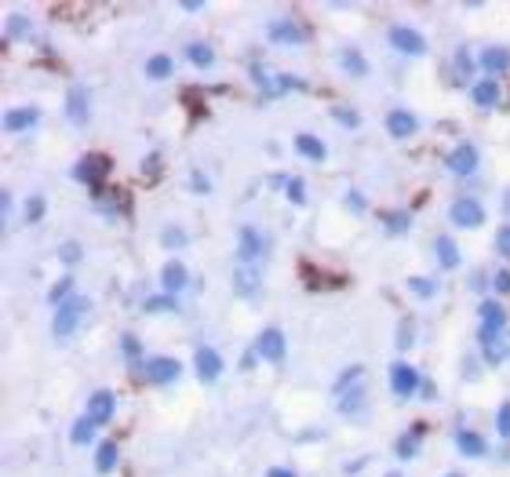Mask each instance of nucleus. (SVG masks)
Segmentation results:
<instances>
[{"instance_id": "bb28decb", "label": "nucleus", "mask_w": 510, "mask_h": 477, "mask_svg": "<svg viewBox=\"0 0 510 477\" xmlns=\"http://www.w3.org/2000/svg\"><path fill=\"white\" fill-rule=\"evenodd\" d=\"M339 62H342V69H346L350 76H364V73H368V62H364V58H361V51H353V47H350V51H342V55H339Z\"/></svg>"}, {"instance_id": "2eb2a0df", "label": "nucleus", "mask_w": 510, "mask_h": 477, "mask_svg": "<svg viewBox=\"0 0 510 477\" xmlns=\"http://www.w3.org/2000/svg\"><path fill=\"white\" fill-rule=\"evenodd\" d=\"M259 284H262V277H259L255 266H237L233 269V288H237L240 299H255L259 295Z\"/></svg>"}, {"instance_id": "9b49d317", "label": "nucleus", "mask_w": 510, "mask_h": 477, "mask_svg": "<svg viewBox=\"0 0 510 477\" xmlns=\"http://www.w3.org/2000/svg\"><path fill=\"white\" fill-rule=\"evenodd\" d=\"M270 40H277V44H306L313 33H310V25H302V22H291V18H284V22H270Z\"/></svg>"}, {"instance_id": "6ab92c4d", "label": "nucleus", "mask_w": 510, "mask_h": 477, "mask_svg": "<svg viewBox=\"0 0 510 477\" xmlns=\"http://www.w3.org/2000/svg\"><path fill=\"white\" fill-rule=\"evenodd\" d=\"M477 62H481V69H484L488 76H495V73L510 69V47H484V55H481Z\"/></svg>"}, {"instance_id": "4c0bfd02", "label": "nucleus", "mask_w": 510, "mask_h": 477, "mask_svg": "<svg viewBox=\"0 0 510 477\" xmlns=\"http://www.w3.org/2000/svg\"><path fill=\"white\" fill-rule=\"evenodd\" d=\"M284 189H288V200H291V204H302V200H306L302 178H288V186H284Z\"/></svg>"}, {"instance_id": "b1692460", "label": "nucleus", "mask_w": 510, "mask_h": 477, "mask_svg": "<svg viewBox=\"0 0 510 477\" xmlns=\"http://www.w3.org/2000/svg\"><path fill=\"white\" fill-rule=\"evenodd\" d=\"M361 408H364V386H353V390L339 393V411L342 415H361Z\"/></svg>"}, {"instance_id": "603ef678", "label": "nucleus", "mask_w": 510, "mask_h": 477, "mask_svg": "<svg viewBox=\"0 0 510 477\" xmlns=\"http://www.w3.org/2000/svg\"><path fill=\"white\" fill-rule=\"evenodd\" d=\"M266 477H295V473H291V470H284V466H277V470H270Z\"/></svg>"}, {"instance_id": "f704fd0d", "label": "nucleus", "mask_w": 510, "mask_h": 477, "mask_svg": "<svg viewBox=\"0 0 510 477\" xmlns=\"http://www.w3.org/2000/svg\"><path fill=\"white\" fill-rule=\"evenodd\" d=\"M47 299H51L55 306H62L66 299H73V280H69V277H62V280H55V288L47 291Z\"/></svg>"}, {"instance_id": "0eeeda50", "label": "nucleus", "mask_w": 510, "mask_h": 477, "mask_svg": "<svg viewBox=\"0 0 510 477\" xmlns=\"http://www.w3.org/2000/svg\"><path fill=\"white\" fill-rule=\"evenodd\" d=\"M503 324H506V310H503L495 299H484V302H481V331H477L481 342L503 335Z\"/></svg>"}, {"instance_id": "2f4dec72", "label": "nucleus", "mask_w": 510, "mask_h": 477, "mask_svg": "<svg viewBox=\"0 0 510 477\" xmlns=\"http://www.w3.org/2000/svg\"><path fill=\"white\" fill-rule=\"evenodd\" d=\"M408 288H412L415 299H434L437 295V280H430V277H408Z\"/></svg>"}, {"instance_id": "a18cd8bd", "label": "nucleus", "mask_w": 510, "mask_h": 477, "mask_svg": "<svg viewBox=\"0 0 510 477\" xmlns=\"http://www.w3.org/2000/svg\"><path fill=\"white\" fill-rule=\"evenodd\" d=\"M335 120H339V124H346V127H357V124H361V117H357L353 109H342V106L335 109Z\"/></svg>"}, {"instance_id": "de8ad7c7", "label": "nucleus", "mask_w": 510, "mask_h": 477, "mask_svg": "<svg viewBox=\"0 0 510 477\" xmlns=\"http://www.w3.org/2000/svg\"><path fill=\"white\" fill-rule=\"evenodd\" d=\"M470 66H474V62H470V58H466V51H459V55H455V73H459V76H463V80H466V76H470Z\"/></svg>"}, {"instance_id": "a878e982", "label": "nucleus", "mask_w": 510, "mask_h": 477, "mask_svg": "<svg viewBox=\"0 0 510 477\" xmlns=\"http://www.w3.org/2000/svg\"><path fill=\"white\" fill-rule=\"evenodd\" d=\"M113 466H117V444L113 441H102L98 444V455H95V470L98 473H109Z\"/></svg>"}, {"instance_id": "13d9d810", "label": "nucleus", "mask_w": 510, "mask_h": 477, "mask_svg": "<svg viewBox=\"0 0 510 477\" xmlns=\"http://www.w3.org/2000/svg\"><path fill=\"white\" fill-rule=\"evenodd\" d=\"M444 477H459V473H444Z\"/></svg>"}, {"instance_id": "f3484780", "label": "nucleus", "mask_w": 510, "mask_h": 477, "mask_svg": "<svg viewBox=\"0 0 510 477\" xmlns=\"http://www.w3.org/2000/svg\"><path fill=\"white\" fill-rule=\"evenodd\" d=\"M415 127H419V120H415L412 113H404V109L386 113V131H390L393 138H408V135H415Z\"/></svg>"}, {"instance_id": "f03ea898", "label": "nucleus", "mask_w": 510, "mask_h": 477, "mask_svg": "<svg viewBox=\"0 0 510 477\" xmlns=\"http://www.w3.org/2000/svg\"><path fill=\"white\" fill-rule=\"evenodd\" d=\"M84 310H87V299L84 295H73V299H66L58 310H55V320H51V331L58 335V339H66V335H73V328L80 324V317H84Z\"/></svg>"}, {"instance_id": "4be33fe9", "label": "nucleus", "mask_w": 510, "mask_h": 477, "mask_svg": "<svg viewBox=\"0 0 510 477\" xmlns=\"http://www.w3.org/2000/svg\"><path fill=\"white\" fill-rule=\"evenodd\" d=\"M481 346H484V360L488 364H503L510 357V335L506 331L495 335V339H488V342H481Z\"/></svg>"}, {"instance_id": "09e8293b", "label": "nucleus", "mask_w": 510, "mask_h": 477, "mask_svg": "<svg viewBox=\"0 0 510 477\" xmlns=\"http://www.w3.org/2000/svg\"><path fill=\"white\" fill-rule=\"evenodd\" d=\"M492 284H495V291H503V295H506V291H510V269H499V273L492 277Z\"/></svg>"}, {"instance_id": "393cba45", "label": "nucleus", "mask_w": 510, "mask_h": 477, "mask_svg": "<svg viewBox=\"0 0 510 477\" xmlns=\"http://www.w3.org/2000/svg\"><path fill=\"white\" fill-rule=\"evenodd\" d=\"M295 149L310 160H324V142L317 135H295Z\"/></svg>"}, {"instance_id": "39448f33", "label": "nucleus", "mask_w": 510, "mask_h": 477, "mask_svg": "<svg viewBox=\"0 0 510 477\" xmlns=\"http://www.w3.org/2000/svg\"><path fill=\"white\" fill-rule=\"evenodd\" d=\"M477 160H481V153H477V146L474 142H459L448 157H444V167L452 171V175H474L477 171Z\"/></svg>"}, {"instance_id": "3c124183", "label": "nucleus", "mask_w": 510, "mask_h": 477, "mask_svg": "<svg viewBox=\"0 0 510 477\" xmlns=\"http://www.w3.org/2000/svg\"><path fill=\"white\" fill-rule=\"evenodd\" d=\"M346 208L350 211H364V197L361 193H346Z\"/></svg>"}, {"instance_id": "58836bf2", "label": "nucleus", "mask_w": 510, "mask_h": 477, "mask_svg": "<svg viewBox=\"0 0 510 477\" xmlns=\"http://www.w3.org/2000/svg\"><path fill=\"white\" fill-rule=\"evenodd\" d=\"M412 335H415V328H412V320L404 317V320H401V328H397V346H401V350H408V346H412Z\"/></svg>"}, {"instance_id": "4468645a", "label": "nucleus", "mask_w": 510, "mask_h": 477, "mask_svg": "<svg viewBox=\"0 0 510 477\" xmlns=\"http://www.w3.org/2000/svg\"><path fill=\"white\" fill-rule=\"evenodd\" d=\"M160 284H164V295H175V291H182V288L189 284V273H186V266H182L178 259H168V262H164V269H160Z\"/></svg>"}, {"instance_id": "cd10ccee", "label": "nucleus", "mask_w": 510, "mask_h": 477, "mask_svg": "<svg viewBox=\"0 0 510 477\" xmlns=\"http://www.w3.org/2000/svg\"><path fill=\"white\" fill-rule=\"evenodd\" d=\"M419 437H423V426H412V430L397 441V455H401V459H412V455L419 452Z\"/></svg>"}, {"instance_id": "79ce46f5", "label": "nucleus", "mask_w": 510, "mask_h": 477, "mask_svg": "<svg viewBox=\"0 0 510 477\" xmlns=\"http://www.w3.org/2000/svg\"><path fill=\"white\" fill-rule=\"evenodd\" d=\"M58 259H62V262H76V259H80V244H76V240H66V244L58 248Z\"/></svg>"}, {"instance_id": "49530a36", "label": "nucleus", "mask_w": 510, "mask_h": 477, "mask_svg": "<svg viewBox=\"0 0 510 477\" xmlns=\"http://www.w3.org/2000/svg\"><path fill=\"white\" fill-rule=\"evenodd\" d=\"M160 240H164V248H182V244H186V233H178V229H168Z\"/></svg>"}, {"instance_id": "5fc2aeb1", "label": "nucleus", "mask_w": 510, "mask_h": 477, "mask_svg": "<svg viewBox=\"0 0 510 477\" xmlns=\"http://www.w3.org/2000/svg\"><path fill=\"white\" fill-rule=\"evenodd\" d=\"M146 175H149V178L157 175V157H149V160H146Z\"/></svg>"}, {"instance_id": "ddd939ff", "label": "nucleus", "mask_w": 510, "mask_h": 477, "mask_svg": "<svg viewBox=\"0 0 510 477\" xmlns=\"http://www.w3.org/2000/svg\"><path fill=\"white\" fill-rule=\"evenodd\" d=\"M113 408H117V397H113L109 390H95V393L87 397V419H91L95 426H106V422L113 419Z\"/></svg>"}, {"instance_id": "aec40b11", "label": "nucleus", "mask_w": 510, "mask_h": 477, "mask_svg": "<svg viewBox=\"0 0 510 477\" xmlns=\"http://www.w3.org/2000/svg\"><path fill=\"white\" fill-rule=\"evenodd\" d=\"M455 448H459L463 455H470V459H481V455L488 452L484 437H481V433H474V430H459V433H455Z\"/></svg>"}, {"instance_id": "20e7f679", "label": "nucleus", "mask_w": 510, "mask_h": 477, "mask_svg": "<svg viewBox=\"0 0 510 477\" xmlns=\"http://www.w3.org/2000/svg\"><path fill=\"white\" fill-rule=\"evenodd\" d=\"M448 218H452L459 229H477V226L484 222V208H481L474 197H459V200H452Z\"/></svg>"}, {"instance_id": "864d4df0", "label": "nucleus", "mask_w": 510, "mask_h": 477, "mask_svg": "<svg viewBox=\"0 0 510 477\" xmlns=\"http://www.w3.org/2000/svg\"><path fill=\"white\" fill-rule=\"evenodd\" d=\"M200 7H204L200 0H186V4H182V11H200Z\"/></svg>"}, {"instance_id": "7c9ffc66", "label": "nucleus", "mask_w": 510, "mask_h": 477, "mask_svg": "<svg viewBox=\"0 0 510 477\" xmlns=\"http://www.w3.org/2000/svg\"><path fill=\"white\" fill-rule=\"evenodd\" d=\"M186 58H189L193 66H200V69H208V66L215 62V55H211L208 44H189V47H186Z\"/></svg>"}, {"instance_id": "a19ab883", "label": "nucleus", "mask_w": 510, "mask_h": 477, "mask_svg": "<svg viewBox=\"0 0 510 477\" xmlns=\"http://www.w3.org/2000/svg\"><path fill=\"white\" fill-rule=\"evenodd\" d=\"M44 215V197H29V204H26V222H36Z\"/></svg>"}, {"instance_id": "6e6d98bb", "label": "nucleus", "mask_w": 510, "mask_h": 477, "mask_svg": "<svg viewBox=\"0 0 510 477\" xmlns=\"http://www.w3.org/2000/svg\"><path fill=\"white\" fill-rule=\"evenodd\" d=\"M503 208H506V211H510V189H506V200H503Z\"/></svg>"}, {"instance_id": "dca6fc26", "label": "nucleus", "mask_w": 510, "mask_h": 477, "mask_svg": "<svg viewBox=\"0 0 510 477\" xmlns=\"http://www.w3.org/2000/svg\"><path fill=\"white\" fill-rule=\"evenodd\" d=\"M470 98H474L477 109H492V106L499 102V84H495L492 76H484V80L470 84Z\"/></svg>"}, {"instance_id": "c9c22d12", "label": "nucleus", "mask_w": 510, "mask_h": 477, "mask_svg": "<svg viewBox=\"0 0 510 477\" xmlns=\"http://www.w3.org/2000/svg\"><path fill=\"white\" fill-rule=\"evenodd\" d=\"M146 313H175V299L171 295H149L146 299Z\"/></svg>"}, {"instance_id": "473e14b6", "label": "nucleus", "mask_w": 510, "mask_h": 477, "mask_svg": "<svg viewBox=\"0 0 510 477\" xmlns=\"http://www.w3.org/2000/svg\"><path fill=\"white\" fill-rule=\"evenodd\" d=\"M69 437H73V444H91V441H95V422H91L87 415H84V419H76Z\"/></svg>"}, {"instance_id": "4d7b16f0", "label": "nucleus", "mask_w": 510, "mask_h": 477, "mask_svg": "<svg viewBox=\"0 0 510 477\" xmlns=\"http://www.w3.org/2000/svg\"><path fill=\"white\" fill-rule=\"evenodd\" d=\"M386 477H401V473H397V470H393V473H386Z\"/></svg>"}, {"instance_id": "ea45409f", "label": "nucleus", "mask_w": 510, "mask_h": 477, "mask_svg": "<svg viewBox=\"0 0 510 477\" xmlns=\"http://www.w3.org/2000/svg\"><path fill=\"white\" fill-rule=\"evenodd\" d=\"M120 350H124V357H128V360H138V353H142V346H138V339H135V335H124V339H120Z\"/></svg>"}, {"instance_id": "f257e3e1", "label": "nucleus", "mask_w": 510, "mask_h": 477, "mask_svg": "<svg viewBox=\"0 0 510 477\" xmlns=\"http://www.w3.org/2000/svg\"><path fill=\"white\" fill-rule=\"evenodd\" d=\"M109 167H113V160H109L106 153H84V157L73 164V178L84 182V186H91V189H98L102 178L109 175Z\"/></svg>"}, {"instance_id": "7ed1b4c3", "label": "nucleus", "mask_w": 510, "mask_h": 477, "mask_svg": "<svg viewBox=\"0 0 510 477\" xmlns=\"http://www.w3.org/2000/svg\"><path fill=\"white\" fill-rule=\"evenodd\" d=\"M266 255V237L255 226H240L237 229V259L240 266H255V259Z\"/></svg>"}, {"instance_id": "9d476101", "label": "nucleus", "mask_w": 510, "mask_h": 477, "mask_svg": "<svg viewBox=\"0 0 510 477\" xmlns=\"http://www.w3.org/2000/svg\"><path fill=\"white\" fill-rule=\"evenodd\" d=\"M415 386H423L419 382V375H415V368L412 364H404V360H397V364H390V390H393V397H412L415 393Z\"/></svg>"}, {"instance_id": "a211bd4d", "label": "nucleus", "mask_w": 510, "mask_h": 477, "mask_svg": "<svg viewBox=\"0 0 510 477\" xmlns=\"http://www.w3.org/2000/svg\"><path fill=\"white\" fill-rule=\"evenodd\" d=\"M40 120V113L33 109V106H22V109H7L4 113V127L7 131H29L33 124Z\"/></svg>"}, {"instance_id": "412c9836", "label": "nucleus", "mask_w": 510, "mask_h": 477, "mask_svg": "<svg viewBox=\"0 0 510 477\" xmlns=\"http://www.w3.org/2000/svg\"><path fill=\"white\" fill-rule=\"evenodd\" d=\"M66 113H69L73 124H87V95H84L80 87H73V91L66 95Z\"/></svg>"}, {"instance_id": "423d86ee", "label": "nucleus", "mask_w": 510, "mask_h": 477, "mask_svg": "<svg viewBox=\"0 0 510 477\" xmlns=\"http://www.w3.org/2000/svg\"><path fill=\"white\" fill-rule=\"evenodd\" d=\"M390 44L401 55H426V36L412 25H390Z\"/></svg>"}, {"instance_id": "c03bdc74", "label": "nucleus", "mask_w": 510, "mask_h": 477, "mask_svg": "<svg viewBox=\"0 0 510 477\" xmlns=\"http://www.w3.org/2000/svg\"><path fill=\"white\" fill-rule=\"evenodd\" d=\"M18 33L26 36V33H29V22H26V18H15V15H11V18H7V36H18Z\"/></svg>"}, {"instance_id": "e433bc0d", "label": "nucleus", "mask_w": 510, "mask_h": 477, "mask_svg": "<svg viewBox=\"0 0 510 477\" xmlns=\"http://www.w3.org/2000/svg\"><path fill=\"white\" fill-rule=\"evenodd\" d=\"M495 430H499V437L510 441V401L499 404V411H495Z\"/></svg>"}, {"instance_id": "6e6552de", "label": "nucleus", "mask_w": 510, "mask_h": 477, "mask_svg": "<svg viewBox=\"0 0 510 477\" xmlns=\"http://www.w3.org/2000/svg\"><path fill=\"white\" fill-rule=\"evenodd\" d=\"M178 371H182V364H178L175 357H149V360L142 364V375H146L149 382H157V386L175 382V379H178Z\"/></svg>"}, {"instance_id": "1a4fd4ad", "label": "nucleus", "mask_w": 510, "mask_h": 477, "mask_svg": "<svg viewBox=\"0 0 510 477\" xmlns=\"http://www.w3.org/2000/svg\"><path fill=\"white\" fill-rule=\"evenodd\" d=\"M255 353H259L262 360L280 364V360H284V331H280V328H262L259 339H255Z\"/></svg>"}, {"instance_id": "c85d7f7f", "label": "nucleus", "mask_w": 510, "mask_h": 477, "mask_svg": "<svg viewBox=\"0 0 510 477\" xmlns=\"http://www.w3.org/2000/svg\"><path fill=\"white\" fill-rule=\"evenodd\" d=\"M146 76H149V80L171 76V58H168V55H153V58L146 62Z\"/></svg>"}, {"instance_id": "c756f323", "label": "nucleus", "mask_w": 510, "mask_h": 477, "mask_svg": "<svg viewBox=\"0 0 510 477\" xmlns=\"http://www.w3.org/2000/svg\"><path fill=\"white\" fill-rule=\"evenodd\" d=\"M361 375H364V368L361 364H350L339 379H335V393H346V390H353V386H361Z\"/></svg>"}, {"instance_id": "37998d69", "label": "nucleus", "mask_w": 510, "mask_h": 477, "mask_svg": "<svg viewBox=\"0 0 510 477\" xmlns=\"http://www.w3.org/2000/svg\"><path fill=\"white\" fill-rule=\"evenodd\" d=\"M495 251H499V255H510V222L495 233Z\"/></svg>"}, {"instance_id": "5701e85b", "label": "nucleus", "mask_w": 510, "mask_h": 477, "mask_svg": "<svg viewBox=\"0 0 510 477\" xmlns=\"http://www.w3.org/2000/svg\"><path fill=\"white\" fill-rule=\"evenodd\" d=\"M434 251H437V262H441L444 269H455V266H459V248H455L452 237H437V240H434Z\"/></svg>"}, {"instance_id": "f8f14e48", "label": "nucleus", "mask_w": 510, "mask_h": 477, "mask_svg": "<svg viewBox=\"0 0 510 477\" xmlns=\"http://www.w3.org/2000/svg\"><path fill=\"white\" fill-rule=\"evenodd\" d=\"M193 368H197L200 382H215V379L222 375V357H219V350H211V346H197V353H193Z\"/></svg>"}, {"instance_id": "8fccbe9b", "label": "nucleus", "mask_w": 510, "mask_h": 477, "mask_svg": "<svg viewBox=\"0 0 510 477\" xmlns=\"http://www.w3.org/2000/svg\"><path fill=\"white\" fill-rule=\"evenodd\" d=\"M189 186H193V189H200V193H208V189H211V182H208L200 171H193V175H189Z\"/></svg>"}, {"instance_id": "72a5a7b5", "label": "nucleus", "mask_w": 510, "mask_h": 477, "mask_svg": "<svg viewBox=\"0 0 510 477\" xmlns=\"http://www.w3.org/2000/svg\"><path fill=\"white\" fill-rule=\"evenodd\" d=\"M408 222H412V218H408L404 211H382V226H386L390 233H404Z\"/></svg>"}]
</instances>
